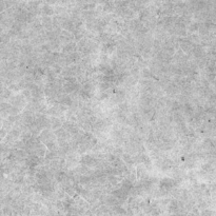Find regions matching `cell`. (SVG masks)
Instances as JSON below:
<instances>
[{
	"instance_id": "cell-1",
	"label": "cell",
	"mask_w": 216,
	"mask_h": 216,
	"mask_svg": "<svg viewBox=\"0 0 216 216\" xmlns=\"http://www.w3.org/2000/svg\"><path fill=\"white\" fill-rule=\"evenodd\" d=\"M175 184H176V181H175L174 179H171V178H164V179H161L159 185H160L161 190H164V192H168L174 187Z\"/></svg>"
},
{
	"instance_id": "cell-2",
	"label": "cell",
	"mask_w": 216,
	"mask_h": 216,
	"mask_svg": "<svg viewBox=\"0 0 216 216\" xmlns=\"http://www.w3.org/2000/svg\"><path fill=\"white\" fill-rule=\"evenodd\" d=\"M82 162H83V164L89 166V167H93V166H96L98 164V161L91 155H85V156L82 157Z\"/></svg>"
},
{
	"instance_id": "cell-3",
	"label": "cell",
	"mask_w": 216,
	"mask_h": 216,
	"mask_svg": "<svg viewBox=\"0 0 216 216\" xmlns=\"http://www.w3.org/2000/svg\"><path fill=\"white\" fill-rule=\"evenodd\" d=\"M59 102L64 105H72V99L68 95H61L59 97Z\"/></svg>"
},
{
	"instance_id": "cell-4",
	"label": "cell",
	"mask_w": 216,
	"mask_h": 216,
	"mask_svg": "<svg viewBox=\"0 0 216 216\" xmlns=\"http://www.w3.org/2000/svg\"><path fill=\"white\" fill-rule=\"evenodd\" d=\"M62 126L61 125V121H60L58 118H51V127H52L53 129H60V127Z\"/></svg>"
},
{
	"instance_id": "cell-5",
	"label": "cell",
	"mask_w": 216,
	"mask_h": 216,
	"mask_svg": "<svg viewBox=\"0 0 216 216\" xmlns=\"http://www.w3.org/2000/svg\"><path fill=\"white\" fill-rule=\"evenodd\" d=\"M181 48H182V50L184 51H190V50L193 48V44L191 43V41H189V40H185V41H182L181 42Z\"/></svg>"
},
{
	"instance_id": "cell-6",
	"label": "cell",
	"mask_w": 216,
	"mask_h": 216,
	"mask_svg": "<svg viewBox=\"0 0 216 216\" xmlns=\"http://www.w3.org/2000/svg\"><path fill=\"white\" fill-rule=\"evenodd\" d=\"M75 48H76V44L75 43H73V42H70V43H68V45H66V48L63 49V51H64V53H71V54H73V51H75Z\"/></svg>"
},
{
	"instance_id": "cell-7",
	"label": "cell",
	"mask_w": 216,
	"mask_h": 216,
	"mask_svg": "<svg viewBox=\"0 0 216 216\" xmlns=\"http://www.w3.org/2000/svg\"><path fill=\"white\" fill-rule=\"evenodd\" d=\"M142 75H143V77H146V78H149V77L152 76V74H151L150 70H148V69H143Z\"/></svg>"
},
{
	"instance_id": "cell-8",
	"label": "cell",
	"mask_w": 216,
	"mask_h": 216,
	"mask_svg": "<svg viewBox=\"0 0 216 216\" xmlns=\"http://www.w3.org/2000/svg\"><path fill=\"white\" fill-rule=\"evenodd\" d=\"M42 11H43V13H44L45 15H51L53 13V11L51 10L49 7H44L42 9Z\"/></svg>"
}]
</instances>
